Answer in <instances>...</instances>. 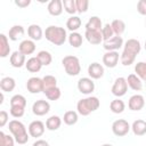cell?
Here are the masks:
<instances>
[{
	"label": "cell",
	"instance_id": "cell-3",
	"mask_svg": "<svg viewBox=\"0 0 146 146\" xmlns=\"http://www.w3.org/2000/svg\"><path fill=\"white\" fill-rule=\"evenodd\" d=\"M100 106V102L97 97L95 96H89L87 98H82L76 103V112L82 115V116H87L89 115L91 112H95L99 108Z\"/></svg>",
	"mask_w": 146,
	"mask_h": 146
},
{
	"label": "cell",
	"instance_id": "cell-40",
	"mask_svg": "<svg viewBox=\"0 0 146 146\" xmlns=\"http://www.w3.org/2000/svg\"><path fill=\"white\" fill-rule=\"evenodd\" d=\"M135 72L141 80H146V62H138L135 65Z\"/></svg>",
	"mask_w": 146,
	"mask_h": 146
},
{
	"label": "cell",
	"instance_id": "cell-36",
	"mask_svg": "<svg viewBox=\"0 0 146 146\" xmlns=\"http://www.w3.org/2000/svg\"><path fill=\"white\" fill-rule=\"evenodd\" d=\"M135 59H136L135 55H131L124 50L122 51V54H120V62L123 66H130L131 64L135 63Z\"/></svg>",
	"mask_w": 146,
	"mask_h": 146
},
{
	"label": "cell",
	"instance_id": "cell-52",
	"mask_svg": "<svg viewBox=\"0 0 146 146\" xmlns=\"http://www.w3.org/2000/svg\"><path fill=\"white\" fill-rule=\"evenodd\" d=\"M145 23H146V19H145Z\"/></svg>",
	"mask_w": 146,
	"mask_h": 146
},
{
	"label": "cell",
	"instance_id": "cell-16",
	"mask_svg": "<svg viewBox=\"0 0 146 146\" xmlns=\"http://www.w3.org/2000/svg\"><path fill=\"white\" fill-rule=\"evenodd\" d=\"M9 62H10V65L13 67H16V68H19L22 66H24L26 64V58H25V55H23L21 51L16 50L14 51L11 55H10V58H9Z\"/></svg>",
	"mask_w": 146,
	"mask_h": 146
},
{
	"label": "cell",
	"instance_id": "cell-30",
	"mask_svg": "<svg viewBox=\"0 0 146 146\" xmlns=\"http://www.w3.org/2000/svg\"><path fill=\"white\" fill-rule=\"evenodd\" d=\"M110 110H111L114 114H120V113H122V112L125 110V104H124V102H123L122 99L115 98V99H113V100L111 102V104H110Z\"/></svg>",
	"mask_w": 146,
	"mask_h": 146
},
{
	"label": "cell",
	"instance_id": "cell-48",
	"mask_svg": "<svg viewBox=\"0 0 146 146\" xmlns=\"http://www.w3.org/2000/svg\"><path fill=\"white\" fill-rule=\"evenodd\" d=\"M32 146H49V143L47 140H44V139H36L32 144Z\"/></svg>",
	"mask_w": 146,
	"mask_h": 146
},
{
	"label": "cell",
	"instance_id": "cell-18",
	"mask_svg": "<svg viewBox=\"0 0 146 146\" xmlns=\"http://www.w3.org/2000/svg\"><path fill=\"white\" fill-rule=\"evenodd\" d=\"M48 13L51 16H59L63 13V1L60 0H51L49 1L48 6H47Z\"/></svg>",
	"mask_w": 146,
	"mask_h": 146
},
{
	"label": "cell",
	"instance_id": "cell-25",
	"mask_svg": "<svg viewBox=\"0 0 146 146\" xmlns=\"http://www.w3.org/2000/svg\"><path fill=\"white\" fill-rule=\"evenodd\" d=\"M131 130H132L133 135H136V136L146 135V121H144L141 119L133 121V123L131 124Z\"/></svg>",
	"mask_w": 146,
	"mask_h": 146
},
{
	"label": "cell",
	"instance_id": "cell-5",
	"mask_svg": "<svg viewBox=\"0 0 146 146\" xmlns=\"http://www.w3.org/2000/svg\"><path fill=\"white\" fill-rule=\"evenodd\" d=\"M131 127L130 124L128 123L127 120L124 119H119V120H115L113 123H112V131L115 136L117 137H123L125 136L129 131H130Z\"/></svg>",
	"mask_w": 146,
	"mask_h": 146
},
{
	"label": "cell",
	"instance_id": "cell-10",
	"mask_svg": "<svg viewBox=\"0 0 146 146\" xmlns=\"http://www.w3.org/2000/svg\"><path fill=\"white\" fill-rule=\"evenodd\" d=\"M123 44L124 42L122 36H117V35H114L110 40L103 42V47L106 51H117L121 47H123Z\"/></svg>",
	"mask_w": 146,
	"mask_h": 146
},
{
	"label": "cell",
	"instance_id": "cell-1",
	"mask_svg": "<svg viewBox=\"0 0 146 146\" xmlns=\"http://www.w3.org/2000/svg\"><path fill=\"white\" fill-rule=\"evenodd\" d=\"M8 129L15 138V141L19 145H24L29 141L30 133H27L26 127L19 120H11L8 123Z\"/></svg>",
	"mask_w": 146,
	"mask_h": 146
},
{
	"label": "cell",
	"instance_id": "cell-32",
	"mask_svg": "<svg viewBox=\"0 0 146 146\" xmlns=\"http://www.w3.org/2000/svg\"><path fill=\"white\" fill-rule=\"evenodd\" d=\"M79 120V113L75 112V111H67L64 113V116H63V121L65 124L67 125H73L78 122Z\"/></svg>",
	"mask_w": 146,
	"mask_h": 146
},
{
	"label": "cell",
	"instance_id": "cell-6",
	"mask_svg": "<svg viewBox=\"0 0 146 146\" xmlns=\"http://www.w3.org/2000/svg\"><path fill=\"white\" fill-rule=\"evenodd\" d=\"M127 90H128L127 79L125 78H122V76L116 78L115 81H114V83H113V86H112V89H111L112 94L119 98V97L124 96L127 94Z\"/></svg>",
	"mask_w": 146,
	"mask_h": 146
},
{
	"label": "cell",
	"instance_id": "cell-9",
	"mask_svg": "<svg viewBox=\"0 0 146 146\" xmlns=\"http://www.w3.org/2000/svg\"><path fill=\"white\" fill-rule=\"evenodd\" d=\"M27 130H29V133H30L31 137L39 138L44 133V130H46L44 123L42 121H40V120H34L29 124Z\"/></svg>",
	"mask_w": 146,
	"mask_h": 146
},
{
	"label": "cell",
	"instance_id": "cell-28",
	"mask_svg": "<svg viewBox=\"0 0 146 146\" xmlns=\"http://www.w3.org/2000/svg\"><path fill=\"white\" fill-rule=\"evenodd\" d=\"M62 125V119L58 115H51L46 121V128L50 131H56Z\"/></svg>",
	"mask_w": 146,
	"mask_h": 146
},
{
	"label": "cell",
	"instance_id": "cell-39",
	"mask_svg": "<svg viewBox=\"0 0 146 146\" xmlns=\"http://www.w3.org/2000/svg\"><path fill=\"white\" fill-rule=\"evenodd\" d=\"M15 138L14 136L6 135L3 131H0V146H14Z\"/></svg>",
	"mask_w": 146,
	"mask_h": 146
},
{
	"label": "cell",
	"instance_id": "cell-33",
	"mask_svg": "<svg viewBox=\"0 0 146 146\" xmlns=\"http://www.w3.org/2000/svg\"><path fill=\"white\" fill-rule=\"evenodd\" d=\"M111 25H112L114 34L117 35V36H121V34L125 31V23L122 19H114L111 23Z\"/></svg>",
	"mask_w": 146,
	"mask_h": 146
},
{
	"label": "cell",
	"instance_id": "cell-23",
	"mask_svg": "<svg viewBox=\"0 0 146 146\" xmlns=\"http://www.w3.org/2000/svg\"><path fill=\"white\" fill-rule=\"evenodd\" d=\"M127 83H128V87H130L132 90L135 91H140L143 89V82H141V79L139 76H137L136 74L131 73L128 75L127 78Z\"/></svg>",
	"mask_w": 146,
	"mask_h": 146
},
{
	"label": "cell",
	"instance_id": "cell-41",
	"mask_svg": "<svg viewBox=\"0 0 146 146\" xmlns=\"http://www.w3.org/2000/svg\"><path fill=\"white\" fill-rule=\"evenodd\" d=\"M115 34L113 32V29H112V25L110 23H106L103 29H102V36H103V42L104 41H107L110 40L111 38H113Z\"/></svg>",
	"mask_w": 146,
	"mask_h": 146
},
{
	"label": "cell",
	"instance_id": "cell-15",
	"mask_svg": "<svg viewBox=\"0 0 146 146\" xmlns=\"http://www.w3.org/2000/svg\"><path fill=\"white\" fill-rule=\"evenodd\" d=\"M104 66L97 62H94L91 63L89 66H88V74L90 76V79H95V80H98L100 78L104 76Z\"/></svg>",
	"mask_w": 146,
	"mask_h": 146
},
{
	"label": "cell",
	"instance_id": "cell-35",
	"mask_svg": "<svg viewBox=\"0 0 146 146\" xmlns=\"http://www.w3.org/2000/svg\"><path fill=\"white\" fill-rule=\"evenodd\" d=\"M42 82H43V91L57 87V79L54 75H50V74L44 75L42 78Z\"/></svg>",
	"mask_w": 146,
	"mask_h": 146
},
{
	"label": "cell",
	"instance_id": "cell-46",
	"mask_svg": "<svg viewBox=\"0 0 146 146\" xmlns=\"http://www.w3.org/2000/svg\"><path fill=\"white\" fill-rule=\"evenodd\" d=\"M8 117H9V115H8V113H7L5 110L0 111V127H1V128L5 127V125L7 124V122H8Z\"/></svg>",
	"mask_w": 146,
	"mask_h": 146
},
{
	"label": "cell",
	"instance_id": "cell-12",
	"mask_svg": "<svg viewBox=\"0 0 146 146\" xmlns=\"http://www.w3.org/2000/svg\"><path fill=\"white\" fill-rule=\"evenodd\" d=\"M120 59V54L117 51H106L103 56V64L108 68H114Z\"/></svg>",
	"mask_w": 146,
	"mask_h": 146
},
{
	"label": "cell",
	"instance_id": "cell-50",
	"mask_svg": "<svg viewBox=\"0 0 146 146\" xmlns=\"http://www.w3.org/2000/svg\"><path fill=\"white\" fill-rule=\"evenodd\" d=\"M102 146H113V145L112 144H103Z\"/></svg>",
	"mask_w": 146,
	"mask_h": 146
},
{
	"label": "cell",
	"instance_id": "cell-22",
	"mask_svg": "<svg viewBox=\"0 0 146 146\" xmlns=\"http://www.w3.org/2000/svg\"><path fill=\"white\" fill-rule=\"evenodd\" d=\"M24 34H25V30L22 25H14L9 29V32H8V36L11 41H17L22 39Z\"/></svg>",
	"mask_w": 146,
	"mask_h": 146
},
{
	"label": "cell",
	"instance_id": "cell-43",
	"mask_svg": "<svg viewBox=\"0 0 146 146\" xmlns=\"http://www.w3.org/2000/svg\"><path fill=\"white\" fill-rule=\"evenodd\" d=\"M75 5H76V10L79 14L86 13L89 8V1L88 0H75Z\"/></svg>",
	"mask_w": 146,
	"mask_h": 146
},
{
	"label": "cell",
	"instance_id": "cell-26",
	"mask_svg": "<svg viewBox=\"0 0 146 146\" xmlns=\"http://www.w3.org/2000/svg\"><path fill=\"white\" fill-rule=\"evenodd\" d=\"M10 54V46L8 41V36L3 33L0 34V57L6 58Z\"/></svg>",
	"mask_w": 146,
	"mask_h": 146
},
{
	"label": "cell",
	"instance_id": "cell-38",
	"mask_svg": "<svg viewBox=\"0 0 146 146\" xmlns=\"http://www.w3.org/2000/svg\"><path fill=\"white\" fill-rule=\"evenodd\" d=\"M10 106H19V107H24L26 106V98L23 95H14L10 98Z\"/></svg>",
	"mask_w": 146,
	"mask_h": 146
},
{
	"label": "cell",
	"instance_id": "cell-19",
	"mask_svg": "<svg viewBox=\"0 0 146 146\" xmlns=\"http://www.w3.org/2000/svg\"><path fill=\"white\" fill-rule=\"evenodd\" d=\"M27 34L31 38V40L39 41L43 36V31H42V29H41L40 25H38V24H31L27 27Z\"/></svg>",
	"mask_w": 146,
	"mask_h": 146
},
{
	"label": "cell",
	"instance_id": "cell-4",
	"mask_svg": "<svg viewBox=\"0 0 146 146\" xmlns=\"http://www.w3.org/2000/svg\"><path fill=\"white\" fill-rule=\"evenodd\" d=\"M62 64L64 66L65 72L70 76H75L81 72V64L80 59L76 56L67 55L62 59Z\"/></svg>",
	"mask_w": 146,
	"mask_h": 146
},
{
	"label": "cell",
	"instance_id": "cell-8",
	"mask_svg": "<svg viewBox=\"0 0 146 146\" xmlns=\"http://www.w3.org/2000/svg\"><path fill=\"white\" fill-rule=\"evenodd\" d=\"M49 111H50V104L44 99H39L34 102L32 105V112L36 116H43L47 113H49Z\"/></svg>",
	"mask_w": 146,
	"mask_h": 146
},
{
	"label": "cell",
	"instance_id": "cell-29",
	"mask_svg": "<svg viewBox=\"0 0 146 146\" xmlns=\"http://www.w3.org/2000/svg\"><path fill=\"white\" fill-rule=\"evenodd\" d=\"M81 24H82L81 18H80L79 16H75V15L68 17V19L66 21V27H67V30H70L71 32H76V30L80 29Z\"/></svg>",
	"mask_w": 146,
	"mask_h": 146
},
{
	"label": "cell",
	"instance_id": "cell-45",
	"mask_svg": "<svg viewBox=\"0 0 146 146\" xmlns=\"http://www.w3.org/2000/svg\"><path fill=\"white\" fill-rule=\"evenodd\" d=\"M137 10L140 15L146 16V0H139L137 3Z\"/></svg>",
	"mask_w": 146,
	"mask_h": 146
},
{
	"label": "cell",
	"instance_id": "cell-34",
	"mask_svg": "<svg viewBox=\"0 0 146 146\" xmlns=\"http://www.w3.org/2000/svg\"><path fill=\"white\" fill-rule=\"evenodd\" d=\"M36 57L39 58V60L41 62L42 66H48L51 64L52 62V56L49 51L47 50H40L38 54H36Z\"/></svg>",
	"mask_w": 146,
	"mask_h": 146
},
{
	"label": "cell",
	"instance_id": "cell-44",
	"mask_svg": "<svg viewBox=\"0 0 146 146\" xmlns=\"http://www.w3.org/2000/svg\"><path fill=\"white\" fill-rule=\"evenodd\" d=\"M25 113V108L24 107H19V106H10V114L14 117H22Z\"/></svg>",
	"mask_w": 146,
	"mask_h": 146
},
{
	"label": "cell",
	"instance_id": "cell-20",
	"mask_svg": "<svg viewBox=\"0 0 146 146\" xmlns=\"http://www.w3.org/2000/svg\"><path fill=\"white\" fill-rule=\"evenodd\" d=\"M84 38L91 44H100L103 42L102 31H86Z\"/></svg>",
	"mask_w": 146,
	"mask_h": 146
},
{
	"label": "cell",
	"instance_id": "cell-14",
	"mask_svg": "<svg viewBox=\"0 0 146 146\" xmlns=\"http://www.w3.org/2000/svg\"><path fill=\"white\" fill-rule=\"evenodd\" d=\"M123 50L131 55L137 56L141 50V44L137 39H128L123 44Z\"/></svg>",
	"mask_w": 146,
	"mask_h": 146
},
{
	"label": "cell",
	"instance_id": "cell-27",
	"mask_svg": "<svg viewBox=\"0 0 146 146\" xmlns=\"http://www.w3.org/2000/svg\"><path fill=\"white\" fill-rule=\"evenodd\" d=\"M25 67H26V70H27L29 72H31V73H36V72H39V71L41 70L42 64H41V62L39 60V58L35 56V57H31V58H29V59L26 60Z\"/></svg>",
	"mask_w": 146,
	"mask_h": 146
},
{
	"label": "cell",
	"instance_id": "cell-7",
	"mask_svg": "<svg viewBox=\"0 0 146 146\" xmlns=\"http://www.w3.org/2000/svg\"><path fill=\"white\" fill-rule=\"evenodd\" d=\"M26 89L30 94L43 92V82L41 78L32 76L26 81Z\"/></svg>",
	"mask_w": 146,
	"mask_h": 146
},
{
	"label": "cell",
	"instance_id": "cell-17",
	"mask_svg": "<svg viewBox=\"0 0 146 146\" xmlns=\"http://www.w3.org/2000/svg\"><path fill=\"white\" fill-rule=\"evenodd\" d=\"M18 51H21L23 55H32L35 51V42L31 39H25L19 43Z\"/></svg>",
	"mask_w": 146,
	"mask_h": 146
},
{
	"label": "cell",
	"instance_id": "cell-21",
	"mask_svg": "<svg viewBox=\"0 0 146 146\" xmlns=\"http://www.w3.org/2000/svg\"><path fill=\"white\" fill-rule=\"evenodd\" d=\"M103 23L98 16H91L86 23V31H102Z\"/></svg>",
	"mask_w": 146,
	"mask_h": 146
},
{
	"label": "cell",
	"instance_id": "cell-51",
	"mask_svg": "<svg viewBox=\"0 0 146 146\" xmlns=\"http://www.w3.org/2000/svg\"><path fill=\"white\" fill-rule=\"evenodd\" d=\"M145 50H146V41H145Z\"/></svg>",
	"mask_w": 146,
	"mask_h": 146
},
{
	"label": "cell",
	"instance_id": "cell-31",
	"mask_svg": "<svg viewBox=\"0 0 146 146\" xmlns=\"http://www.w3.org/2000/svg\"><path fill=\"white\" fill-rule=\"evenodd\" d=\"M67 40H68V43H70L73 48H79V47H81V44H82L83 36H82V34H80L79 32H71L70 35H68V38H67Z\"/></svg>",
	"mask_w": 146,
	"mask_h": 146
},
{
	"label": "cell",
	"instance_id": "cell-2",
	"mask_svg": "<svg viewBox=\"0 0 146 146\" xmlns=\"http://www.w3.org/2000/svg\"><path fill=\"white\" fill-rule=\"evenodd\" d=\"M44 36L46 39L51 42L55 46H62L65 43L67 36L66 30L62 26H56V25H50L44 31Z\"/></svg>",
	"mask_w": 146,
	"mask_h": 146
},
{
	"label": "cell",
	"instance_id": "cell-37",
	"mask_svg": "<svg viewBox=\"0 0 146 146\" xmlns=\"http://www.w3.org/2000/svg\"><path fill=\"white\" fill-rule=\"evenodd\" d=\"M43 94L46 95V97L49 99V100H58L62 96V91L58 87H55V88H51V89H48L46 91H43Z\"/></svg>",
	"mask_w": 146,
	"mask_h": 146
},
{
	"label": "cell",
	"instance_id": "cell-47",
	"mask_svg": "<svg viewBox=\"0 0 146 146\" xmlns=\"http://www.w3.org/2000/svg\"><path fill=\"white\" fill-rule=\"evenodd\" d=\"M30 3H31V0H15V5L21 8H25L30 6Z\"/></svg>",
	"mask_w": 146,
	"mask_h": 146
},
{
	"label": "cell",
	"instance_id": "cell-11",
	"mask_svg": "<svg viewBox=\"0 0 146 146\" xmlns=\"http://www.w3.org/2000/svg\"><path fill=\"white\" fill-rule=\"evenodd\" d=\"M78 90L83 95H90L95 90V82L90 78H81L78 81Z\"/></svg>",
	"mask_w": 146,
	"mask_h": 146
},
{
	"label": "cell",
	"instance_id": "cell-42",
	"mask_svg": "<svg viewBox=\"0 0 146 146\" xmlns=\"http://www.w3.org/2000/svg\"><path fill=\"white\" fill-rule=\"evenodd\" d=\"M63 7L65 9V11L67 14H71L72 16L78 13L76 10V5H75V0H63Z\"/></svg>",
	"mask_w": 146,
	"mask_h": 146
},
{
	"label": "cell",
	"instance_id": "cell-49",
	"mask_svg": "<svg viewBox=\"0 0 146 146\" xmlns=\"http://www.w3.org/2000/svg\"><path fill=\"white\" fill-rule=\"evenodd\" d=\"M3 99H5L3 92H1V94H0V104H2V103H3Z\"/></svg>",
	"mask_w": 146,
	"mask_h": 146
},
{
	"label": "cell",
	"instance_id": "cell-24",
	"mask_svg": "<svg viewBox=\"0 0 146 146\" xmlns=\"http://www.w3.org/2000/svg\"><path fill=\"white\" fill-rule=\"evenodd\" d=\"M15 87H16V81L11 76H5L0 81V89L2 90V92H10L15 89Z\"/></svg>",
	"mask_w": 146,
	"mask_h": 146
},
{
	"label": "cell",
	"instance_id": "cell-13",
	"mask_svg": "<svg viewBox=\"0 0 146 146\" xmlns=\"http://www.w3.org/2000/svg\"><path fill=\"white\" fill-rule=\"evenodd\" d=\"M145 106V98L143 95H132L130 98H129V102H128V107L129 110L131 111H140L143 110Z\"/></svg>",
	"mask_w": 146,
	"mask_h": 146
}]
</instances>
